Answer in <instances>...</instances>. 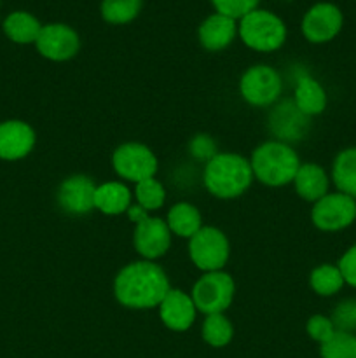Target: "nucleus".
<instances>
[{
  "mask_svg": "<svg viewBox=\"0 0 356 358\" xmlns=\"http://www.w3.org/2000/svg\"><path fill=\"white\" fill-rule=\"evenodd\" d=\"M131 206V192L122 182H105L96 185L94 208L105 215H121Z\"/></svg>",
  "mask_w": 356,
  "mask_h": 358,
  "instance_id": "aec40b11",
  "label": "nucleus"
},
{
  "mask_svg": "<svg viewBox=\"0 0 356 358\" xmlns=\"http://www.w3.org/2000/svg\"><path fill=\"white\" fill-rule=\"evenodd\" d=\"M35 45L37 51L51 62H68L79 52L80 38L68 24L51 23L42 27Z\"/></svg>",
  "mask_w": 356,
  "mask_h": 358,
  "instance_id": "9b49d317",
  "label": "nucleus"
},
{
  "mask_svg": "<svg viewBox=\"0 0 356 358\" xmlns=\"http://www.w3.org/2000/svg\"><path fill=\"white\" fill-rule=\"evenodd\" d=\"M250 164L258 182L269 187H283L293 182L302 163L290 143L269 140L253 150Z\"/></svg>",
  "mask_w": 356,
  "mask_h": 358,
  "instance_id": "7ed1b4c3",
  "label": "nucleus"
},
{
  "mask_svg": "<svg viewBox=\"0 0 356 358\" xmlns=\"http://www.w3.org/2000/svg\"><path fill=\"white\" fill-rule=\"evenodd\" d=\"M332 182L339 192L356 199V147H348L335 156Z\"/></svg>",
  "mask_w": 356,
  "mask_h": 358,
  "instance_id": "412c9836",
  "label": "nucleus"
},
{
  "mask_svg": "<svg viewBox=\"0 0 356 358\" xmlns=\"http://www.w3.org/2000/svg\"><path fill=\"white\" fill-rule=\"evenodd\" d=\"M356 220V199L342 192H328L311 208V222L325 233H337Z\"/></svg>",
  "mask_w": 356,
  "mask_h": 358,
  "instance_id": "0eeeda50",
  "label": "nucleus"
},
{
  "mask_svg": "<svg viewBox=\"0 0 356 358\" xmlns=\"http://www.w3.org/2000/svg\"><path fill=\"white\" fill-rule=\"evenodd\" d=\"M293 185H295V192L304 201L316 203L318 199L328 194L330 177L320 164L302 163L297 170L295 178H293Z\"/></svg>",
  "mask_w": 356,
  "mask_h": 358,
  "instance_id": "a211bd4d",
  "label": "nucleus"
},
{
  "mask_svg": "<svg viewBox=\"0 0 356 358\" xmlns=\"http://www.w3.org/2000/svg\"><path fill=\"white\" fill-rule=\"evenodd\" d=\"M307 115H304L295 107L293 100L281 101L274 110L271 112L269 128H271L274 140L290 143L292 140H299L306 131Z\"/></svg>",
  "mask_w": 356,
  "mask_h": 358,
  "instance_id": "dca6fc26",
  "label": "nucleus"
},
{
  "mask_svg": "<svg viewBox=\"0 0 356 358\" xmlns=\"http://www.w3.org/2000/svg\"><path fill=\"white\" fill-rule=\"evenodd\" d=\"M133 245L145 261L163 257L171 247V231L166 220L149 215L140 219L133 233Z\"/></svg>",
  "mask_w": 356,
  "mask_h": 358,
  "instance_id": "9d476101",
  "label": "nucleus"
},
{
  "mask_svg": "<svg viewBox=\"0 0 356 358\" xmlns=\"http://www.w3.org/2000/svg\"><path fill=\"white\" fill-rule=\"evenodd\" d=\"M157 310H159L161 322L173 332L188 331L194 324L195 313H198L192 297L178 289H170Z\"/></svg>",
  "mask_w": 356,
  "mask_h": 358,
  "instance_id": "4468645a",
  "label": "nucleus"
},
{
  "mask_svg": "<svg viewBox=\"0 0 356 358\" xmlns=\"http://www.w3.org/2000/svg\"><path fill=\"white\" fill-rule=\"evenodd\" d=\"M201 213L191 203H177L171 206L166 217V224L171 234H177L185 240H191L201 229Z\"/></svg>",
  "mask_w": 356,
  "mask_h": 358,
  "instance_id": "4be33fe9",
  "label": "nucleus"
},
{
  "mask_svg": "<svg viewBox=\"0 0 356 358\" xmlns=\"http://www.w3.org/2000/svg\"><path fill=\"white\" fill-rule=\"evenodd\" d=\"M142 9V0H103L101 16L110 24L131 23Z\"/></svg>",
  "mask_w": 356,
  "mask_h": 358,
  "instance_id": "a878e982",
  "label": "nucleus"
},
{
  "mask_svg": "<svg viewBox=\"0 0 356 358\" xmlns=\"http://www.w3.org/2000/svg\"><path fill=\"white\" fill-rule=\"evenodd\" d=\"M201 336L212 348H223L234 338V327L223 313L206 315L201 327Z\"/></svg>",
  "mask_w": 356,
  "mask_h": 358,
  "instance_id": "393cba45",
  "label": "nucleus"
},
{
  "mask_svg": "<svg viewBox=\"0 0 356 358\" xmlns=\"http://www.w3.org/2000/svg\"><path fill=\"white\" fill-rule=\"evenodd\" d=\"M293 103L304 115H320L327 108V93L311 76H300L293 87Z\"/></svg>",
  "mask_w": 356,
  "mask_h": 358,
  "instance_id": "6ab92c4d",
  "label": "nucleus"
},
{
  "mask_svg": "<svg viewBox=\"0 0 356 358\" xmlns=\"http://www.w3.org/2000/svg\"><path fill=\"white\" fill-rule=\"evenodd\" d=\"M320 346L321 358H356V336L351 332L337 331Z\"/></svg>",
  "mask_w": 356,
  "mask_h": 358,
  "instance_id": "cd10ccee",
  "label": "nucleus"
},
{
  "mask_svg": "<svg viewBox=\"0 0 356 358\" xmlns=\"http://www.w3.org/2000/svg\"><path fill=\"white\" fill-rule=\"evenodd\" d=\"M35 131L23 121H6L0 124V159L17 161L31 152Z\"/></svg>",
  "mask_w": 356,
  "mask_h": 358,
  "instance_id": "2eb2a0df",
  "label": "nucleus"
},
{
  "mask_svg": "<svg viewBox=\"0 0 356 358\" xmlns=\"http://www.w3.org/2000/svg\"><path fill=\"white\" fill-rule=\"evenodd\" d=\"M309 285L313 292L318 294V296L332 297L337 292H341L346 283L339 266L321 264L311 271Z\"/></svg>",
  "mask_w": 356,
  "mask_h": 358,
  "instance_id": "b1692460",
  "label": "nucleus"
},
{
  "mask_svg": "<svg viewBox=\"0 0 356 358\" xmlns=\"http://www.w3.org/2000/svg\"><path fill=\"white\" fill-rule=\"evenodd\" d=\"M344 17L341 9L330 2L314 3L302 20V34L313 44H325L335 38L341 31Z\"/></svg>",
  "mask_w": 356,
  "mask_h": 358,
  "instance_id": "f8f14e48",
  "label": "nucleus"
},
{
  "mask_svg": "<svg viewBox=\"0 0 356 358\" xmlns=\"http://www.w3.org/2000/svg\"><path fill=\"white\" fill-rule=\"evenodd\" d=\"M170 280L154 261H135L126 264L114 280V296L129 310H152L170 292Z\"/></svg>",
  "mask_w": 356,
  "mask_h": 358,
  "instance_id": "f257e3e1",
  "label": "nucleus"
},
{
  "mask_svg": "<svg viewBox=\"0 0 356 358\" xmlns=\"http://www.w3.org/2000/svg\"><path fill=\"white\" fill-rule=\"evenodd\" d=\"M40 30L42 24L38 23L37 17L23 10L9 14L3 21V31L16 44H31L37 41Z\"/></svg>",
  "mask_w": 356,
  "mask_h": 358,
  "instance_id": "5701e85b",
  "label": "nucleus"
},
{
  "mask_svg": "<svg viewBox=\"0 0 356 358\" xmlns=\"http://www.w3.org/2000/svg\"><path fill=\"white\" fill-rule=\"evenodd\" d=\"M234 294H236L234 278L222 269L199 276L192 287L191 297L199 313L215 315L229 310L234 301Z\"/></svg>",
  "mask_w": 356,
  "mask_h": 358,
  "instance_id": "39448f33",
  "label": "nucleus"
},
{
  "mask_svg": "<svg viewBox=\"0 0 356 358\" xmlns=\"http://www.w3.org/2000/svg\"><path fill=\"white\" fill-rule=\"evenodd\" d=\"M212 3L218 14L229 16L232 20H241L248 13L257 9L260 0H212Z\"/></svg>",
  "mask_w": 356,
  "mask_h": 358,
  "instance_id": "c756f323",
  "label": "nucleus"
},
{
  "mask_svg": "<svg viewBox=\"0 0 356 358\" xmlns=\"http://www.w3.org/2000/svg\"><path fill=\"white\" fill-rule=\"evenodd\" d=\"M346 285L356 289V245L349 247L337 262Z\"/></svg>",
  "mask_w": 356,
  "mask_h": 358,
  "instance_id": "2f4dec72",
  "label": "nucleus"
},
{
  "mask_svg": "<svg viewBox=\"0 0 356 358\" xmlns=\"http://www.w3.org/2000/svg\"><path fill=\"white\" fill-rule=\"evenodd\" d=\"M112 166L121 178L138 184L157 173V157L143 143L128 142L114 150Z\"/></svg>",
  "mask_w": 356,
  "mask_h": 358,
  "instance_id": "1a4fd4ad",
  "label": "nucleus"
},
{
  "mask_svg": "<svg viewBox=\"0 0 356 358\" xmlns=\"http://www.w3.org/2000/svg\"><path fill=\"white\" fill-rule=\"evenodd\" d=\"M191 150L195 157L206 161H209L216 154L215 145H213L212 140H209L208 136H195L191 143Z\"/></svg>",
  "mask_w": 356,
  "mask_h": 358,
  "instance_id": "473e14b6",
  "label": "nucleus"
},
{
  "mask_svg": "<svg viewBox=\"0 0 356 358\" xmlns=\"http://www.w3.org/2000/svg\"><path fill=\"white\" fill-rule=\"evenodd\" d=\"M237 35V24L236 20L223 14H212L206 17L201 23L198 31L199 44L206 49V51H222L225 49L230 42L236 38Z\"/></svg>",
  "mask_w": 356,
  "mask_h": 358,
  "instance_id": "f3484780",
  "label": "nucleus"
},
{
  "mask_svg": "<svg viewBox=\"0 0 356 358\" xmlns=\"http://www.w3.org/2000/svg\"><path fill=\"white\" fill-rule=\"evenodd\" d=\"M96 184L87 175H72L59 184L56 199L63 212L70 215H87L94 210Z\"/></svg>",
  "mask_w": 356,
  "mask_h": 358,
  "instance_id": "ddd939ff",
  "label": "nucleus"
},
{
  "mask_svg": "<svg viewBox=\"0 0 356 358\" xmlns=\"http://www.w3.org/2000/svg\"><path fill=\"white\" fill-rule=\"evenodd\" d=\"M237 35L243 44L253 51L272 52L285 44L286 27L281 17L271 10L255 9L241 17Z\"/></svg>",
  "mask_w": 356,
  "mask_h": 358,
  "instance_id": "20e7f679",
  "label": "nucleus"
},
{
  "mask_svg": "<svg viewBox=\"0 0 356 358\" xmlns=\"http://www.w3.org/2000/svg\"><path fill=\"white\" fill-rule=\"evenodd\" d=\"M335 331L355 332L356 331V299H344L334 308L330 317Z\"/></svg>",
  "mask_w": 356,
  "mask_h": 358,
  "instance_id": "c85d7f7f",
  "label": "nucleus"
},
{
  "mask_svg": "<svg viewBox=\"0 0 356 358\" xmlns=\"http://www.w3.org/2000/svg\"><path fill=\"white\" fill-rule=\"evenodd\" d=\"M188 255L195 268L201 271H222L230 255L229 240L216 227H201L188 240Z\"/></svg>",
  "mask_w": 356,
  "mask_h": 358,
  "instance_id": "423d86ee",
  "label": "nucleus"
},
{
  "mask_svg": "<svg viewBox=\"0 0 356 358\" xmlns=\"http://www.w3.org/2000/svg\"><path fill=\"white\" fill-rule=\"evenodd\" d=\"M136 205L142 206L145 212H156L166 201V191L164 185L156 178H145V180L135 184Z\"/></svg>",
  "mask_w": 356,
  "mask_h": 358,
  "instance_id": "bb28decb",
  "label": "nucleus"
},
{
  "mask_svg": "<svg viewBox=\"0 0 356 358\" xmlns=\"http://www.w3.org/2000/svg\"><path fill=\"white\" fill-rule=\"evenodd\" d=\"M281 76L269 65L250 66L239 80V93L253 107H269L281 96Z\"/></svg>",
  "mask_w": 356,
  "mask_h": 358,
  "instance_id": "6e6552de",
  "label": "nucleus"
},
{
  "mask_svg": "<svg viewBox=\"0 0 356 358\" xmlns=\"http://www.w3.org/2000/svg\"><path fill=\"white\" fill-rule=\"evenodd\" d=\"M253 171L246 157L236 152H216L206 161L202 184L206 191L220 199H234L250 189Z\"/></svg>",
  "mask_w": 356,
  "mask_h": 358,
  "instance_id": "f03ea898",
  "label": "nucleus"
},
{
  "mask_svg": "<svg viewBox=\"0 0 356 358\" xmlns=\"http://www.w3.org/2000/svg\"><path fill=\"white\" fill-rule=\"evenodd\" d=\"M306 332L313 341L323 345V343H327L337 331H335L330 317H325V315H313V317L307 320Z\"/></svg>",
  "mask_w": 356,
  "mask_h": 358,
  "instance_id": "7c9ffc66",
  "label": "nucleus"
}]
</instances>
